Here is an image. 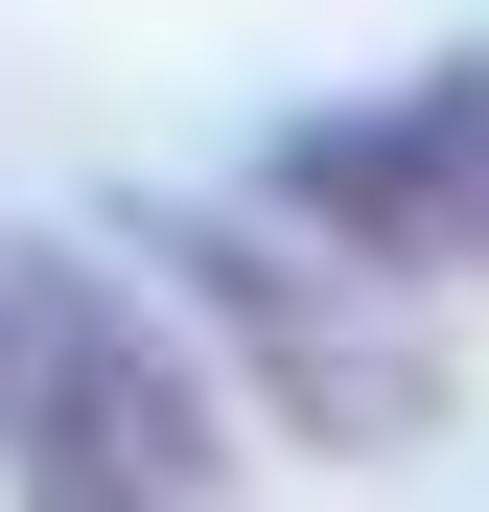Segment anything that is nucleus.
Instances as JSON below:
<instances>
[{
  "instance_id": "nucleus-1",
  "label": "nucleus",
  "mask_w": 489,
  "mask_h": 512,
  "mask_svg": "<svg viewBox=\"0 0 489 512\" xmlns=\"http://www.w3.org/2000/svg\"><path fill=\"white\" fill-rule=\"evenodd\" d=\"M94 256H117L163 326H187V350H210V396H233V419H280V443H326V466L443 443V396H466L443 303L350 280V256H326V233H280L257 187H140Z\"/></svg>"
},
{
  "instance_id": "nucleus-3",
  "label": "nucleus",
  "mask_w": 489,
  "mask_h": 512,
  "mask_svg": "<svg viewBox=\"0 0 489 512\" xmlns=\"http://www.w3.org/2000/svg\"><path fill=\"white\" fill-rule=\"evenodd\" d=\"M257 210L326 233L396 303H489V47H420V70H373V94L257 117Z\"/></svg>"
},
{
  "instance_id": "nucleus-2",
  "label": "nucleus",
  "mask_w": 489,
  "mask_h": 512,
  "mask_svg": "<svg viewBox=\"0 0 489 512\" xmlns=\"http://www.w3.org/2000/svg\"><path fill=\"white\" fill-rule=\"evenodd\" d=\"M0 512H233V396L94 233H0Z\"/></svg>"
}]
</instances>
